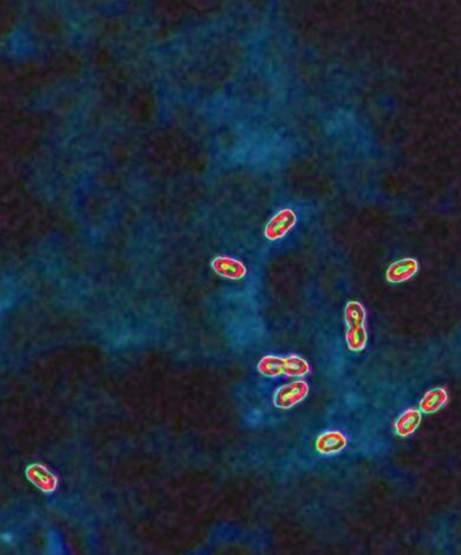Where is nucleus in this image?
I'll list each match as a JSON object with an SVG mask.
<instances>
[{
	"label": "nucleus",
	"instance_id": "nucleus-1",
	"mask_svg": "<svg viewBox=\"0 0 461 555\" xmlns=\"http://www.w3.org/2000/svg\"><path fill=\"white\" fill-rule=\"evenodd\" d=\"M308 395V383L305 381H294L289 384H284L276 390L273 396V403L277 408L287 410L303 402Z\"/></svg>",
	"mask_w": 461,
	"mask_h": 555
},
{
	"label": "nucleus",
	"instance_id": "nucleus-2",
	"mask_svg": "<svg viewBox=\"0 0 461 555\" xmlns=\"http://www.w3.org/2000/svg\"><path fill=\"white\" fill-rule=\"evenodd\" d=\"M296 223H297V215L292 209H282L266 225V239L271 241L283 239L294 228Z\"/></svg>",
	"mask_w": 461,
	"mask_h": 555
},
{
	"label": "nucleus",
	"instance_id": "nucleus-3",
	"mask_svg": "<svg viewBox=\"0 0 461 555\" xmlns=\"http://www.w3.org/2000/svg\"><path fill=\"white\" fill-rule=\"evenodd\" d=\"M348 444L347 436L340 430H328L316 439L315 448L323 456H333L345 449Z\"/></svg>",
	"mask_w": 461,
	"mask_h": 555
},
{
	"label": "nucleus",
	"instance_id": "nucleus-4",
	"mask_svg": "<svg viewBox=\"0 0 461 555\" xmlns=\"http://www.w3.org/2000/svg\"><path fill=\"white\" fill-rule=\"evenodd\" d=\"M418 262L413 258H404L393 262L387 269V280L391 284H401L411 279L418 273Z\"/></svg>",
	"mask_w": 461,
	"mask_h": 555
},
{
	"label": "nucleus",
	"instance_id": "nucleus-5",
	"mask_svg": "<svg viewBox=\"0 0 461 555\" xmlns=\"http://www.w3.org/2000/svg\"><path fill=\"white\" fill-rule=\"evenodd\" d=\"M421 420L422 415L420 409L409 408L407 410H404L397 417L395 425H394L396 435L400 437H408V436L413 435L416 432V429L420 427Z\"/></svg>",
	"mask_w": 461,
	"mask_h": 555
},
{
	"label": "nucleus",
	"instance_id": "nucleus-6",
	"mask_svg": "<svg viewBox=\"0 0 461 555\" xmlns=\"http://www.w3.org/2000/svg\"><path fill=\"white\" fill-rule=\"evenodd\" d=\"M448 402V393L443 388H434L423 395L418 409L423 414H434L441 410Z\"/></svg>",
	"mask_w": 461,
	"mask_h": 555
},
{
	"label": "nucleus",
	"instance_id": "nucleus-7",
	"mask_svg": "<svg viewBox=\"0 0 461 555\" xmlns=\"http://www.w3.org/2000/svg\"><path fill=\"white\" fill-rule=\"evenodd\" d=\"M213 267L219 276L227 279L238 280L244 278L246 274V267L244 264L232 258H216L213 262Z\"/></svg>",
	"mask_w": 461,
	"mask_h": 555
},
{
	"label": "nucleus",
	"instance_id": "nucleus-8",
	"mask_svg": "<svg viewBox=\"0 0 461 555\" xmlns=\"http://www.w3.org/2000/svg\"><path fill=\"white\" fill-rule=\"evenodd\" d=\"M344 337L348 349L352 352H361L365 350L368 343V333L365 325L347 327Z\"/></svg>",
	"mask_w": 461,
	"mask_h": 555
},
{
	"label": "nucleus",
	"instance_id": "nucleus-9",
	"mask_svg": "<svg viewBox=\"0 0 461 555\" xmlns=\"http://www.w3.org/2000/svg\"><path fill=\"white\" fill-rule=\"evenodd\" d=\"M310 364L308 361L297 354H291L289 357L284 358V375L292 379L304 377L310 374Z\"/></svg>",
	"mask_w": 461,
	"mask_h": 555
},
{
	"label": "nucleus",
	"instance_id": "nucleus-10",
	"mask_svg": "<svg viewBox=\"0 0 461 555\" xmlns=\"http://www.w3.org/2000/svg\"><path fill=\"white\" fill-rule=\"evenodd\" d=\"M367 312L361 303L358 301H349L344 308V322L347 327L351 326H362L365 324Z\"/></svg>",
	"mask_w": 461,
	"mask_h": 555
},
{
	"label": "nucleus",
	"instance_id": "nucleus-11",
	"mask_svg": "<svg viewBox=\"0 0 461 555\" xmlns=\"http://www.w3.org/2000/svg\"><path fill=\"white\" fill-rule=\"evenodd\" d=\"M258 371L265 377L276 379L284 374V358L278 356H265L258 363Z\"/></svg>",
	"mask_w": 461,
	"mask_h": 555
}]
</instances>
